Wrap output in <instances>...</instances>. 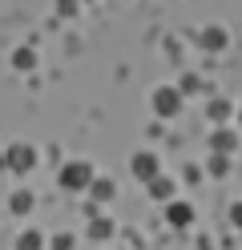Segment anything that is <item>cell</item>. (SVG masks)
I'll list each match as a JSON object with an SVG mask.
<instances>
[{
    "label": "cell",
    "instance_id": "1",
    "mask_svg": "<svg viewBox=\"0 0 242 250\" xmlns=\"http://www.w3.org/2000/svg\"><path fill=\"white\" fill-rule=\"evenodd\" d=\"M93 178H97V169H93L89 162H81V158H77V162H65V166H61V174H57L61 190H73V194H77V190H89V182H93Z\"/></svg>",
    "mask_w": 242,
    "mask_h": 250
},
{
    "label": "cell",
    "instance_id": "2",
    "mask_svg": "<svg viewBox=\"0 0 242 250\" xmlns=\"http://www.w3.org/2000/svg\"><path fill=\"white\" fill-rule=\"evenodd\" d=\"M0 166H8L12 174H28V169L37 166V149H32L28 142H12L4 149V158H0Z\"/></svg>",
    "mask_w": 242,
    "mask_h": 250
},
{
    "label": "cell",
    "instance_id": "3",
    "mask_svg": "<svg viewBox=\"0 0 242 250\" xmlns=\"http://www.w3.org/2000/svg\"><path fill=\"white\" fill-rule=\"evenodd\" d=\"M129 174H133L137 182H154V178L161 174V162H157V153H150V149L133 153V158H129Z\"/></svg>",
    "mask_w": 242,
    "mask_h": 250
},
{
    "label": "cell",
    "instance_id": "4",
    "mask_svg": "<svg viewBox=\"0 0 242 250\" xmlns=\"http://www.w3.org/2000/svg\"><path fill=\"white\" fill-rule=\"evenodd\" d=\"M177 109H182V93H177L174 85H161V89L154 93V113H157V117H174Z\"/></svg>",
    "mask_w": 242,
    "mask_h": 250
},
{
    "label": "cell",
    "instance_id": "5",
    "mask_svg": "<svg viewBox=\"0 0 242 250\" xmlns=\"http://www.w3.org/2000/svg\"><path fill=\"white\" fill-rule=\"evenodd\" d=\"M198 44H202L206 53H218V49L230 44V33H226L222 24H210V28H202V33H198Z\"/></svg>",
    "mask_w": 242,
    "mask_h": 250
},
{
    "label": "cell",
    "instance_id": "6",
    "mask_svg": "<svg viewBox=\"0 0 242 250\" xmlns=\"http://www.w3.org/2000/svg\"><path fill=\"white\" fill-rule=\"evenodd\" d=\"M166 222L174 230H186L194 222V206H186V202H170V206H166Z\"/></svg>",
    "mask_w": 242,
    "mask_h": 250
},
{
    "label": "cell",
    "instance_id": "7",
    "mask_svg": "<svg viewBox=\"0 0 242 250\" xmlns=\"http://www.w3.org/2000/svg\"><path fill=\"white\" fill-rule=\"evenodd\" d=\"M234 146H238V137L230 129H214V133H210V149H214V153H226V158H230Z\"/></svg>",
    "mask_w": 242,
    "mask_h": 250
},
{
    "label": "cell",
    "instance_id": "8",
    "mask_svg": "<svg viewBox=\"0 0 242 250\" xmlns=\"http://www.w3.org/2000/svg\"><path fill=\"white\" fill-rule=\"evenodd\" d=\"M12 69H37V49H32V44H21V49L12 53Z\"/></svg>",
    "mask_w": 242,
    "mask_h": 250
},
{
    "label": "cell",
    "instance_id": "9",
    "mask_svg": "<svg viewBox=\"0 0 242 250\" xmlns=\"http://www.w3.org/2000/svg\"><path fill=\"white\" fill-rule=\"evenodd\" d=\"M206 113H210V121H218V125H222L226 117L234 113V105L226 101V97H214V101H210V109H206Z\"/></svg>",
    "mask_w": 242,
    "mask_h": 250
},
{
    "label": "cell",
    "instance_id": "10",
    "mask_svg": "<svg viewBox=\"0 0 242 250\" xmlns=\"http://www.w3.org/2000/svg\"><path fill=\"white\" fill-rule=\"evenodd\" d=\"M109 234H113V222H109V218H93V222H89V238H93V242H105Z\"/></svg>",
    "mask_w": 242,
    "mask_h": 250
},
{
    "label": "cell",
    "instance_id": "11",
    "mask_svg": "<svg viewBox=\"0 0 242 250\" xmlns=\"http://www.w3.org/2000/svg\"><path fill=\"white\" fill-rule=\"evenodd\" d=\"M89 194H93L97 202H109V198H113V182H109V178H93V182H89Z\"/></svg>",
    "mask_w": 242,
    "mask_h": 250
},
{
    "label": "cell",
    "instance_id": "12",
    "mask_svg": "<svg viewBox=\"0 0 242 250\" xmlns=\"http://www.w3.org/2000/svg\"><path fill=\"white\" fill-rule=\"evenodd\" d=\"M41 238H44V234H41V230H24V234H21V238H16V250H41V246H44Z\"/></svg>",
    "mask_w": 242,
    "mask_h": 250
},
{
    "label": "cell",
    "instance_id": "13",
    "mask_svg": "<svg viewBox=\"0 0 242 250\" xmlns=\"http://www.w3.org/2000/svg\"><path fill=\"white\" fill-rule=\"evenodd\" d=\"M145 186H150V194H154V198H174V182H170V178H161V174H157L154 182H145Z\"/></svg>",
    "mask_w": 242,
    "mask_h": 250
},
{
    "label": "cell",
    "instance_id": "14",
    "mask_svg": "<svg viewBox=\"0 0 242 250\" xmlns=\"http://www.w3.org/2000/svg\"><path fill=\"white\" fill-rule=\"evenodd\" d=\"M210 174L226 178V174H230V158H226V153H210Z\"/></svg>",
    "mask_w": 242,
    "mask_h": 250
},
{
    "label": "cell",
    "instance_id": "15",
    "mask_svg": "<svg viewBox=\"0 0 242 250\" xmlns=\"http://www.w3.org/2000/svg\"><path fill=\"white\" fill-rule=\"evenodd\" d=\"M12 210H16V214H28V210H32V190H16V194H12Z\"/></svg>",
    "mask_w": 242,
    "mask_h": 250
},
{
    "label": "cell",
    "instance_id": "16",
    "mask_svg": "<svg viewBox=\"0 0 242 250\" xmlns=\"http://www.w3.org/2000/svg\"><path fill=\"white\" fill-rule=\"evenodd\" d=\"M77 0H57V12H61V17H77Z\"/></svg>",
    "mask_w": 242,
    "mask_h": 250
},
{
    "label": "cell",
    "instance_id": "17",
    "mask_svg": "<svg viewBox=\"0 0 242 250\" xmlns=\"http://www.w3.org/2000/svg\"><path fill=\"white\" fill-rule=\"evenodd\" d=\"M194 89H198V77H182V85H177V93H182V97H186V93H194Z\"/></svg>",
    "mask_w": 242,
    "mask_h": 250
},
{
    "label": "cell",
    "instance_id": "18",
    "mask_svg": "<svg viewBox=\"0 0 242 250\" xmlns=\"http://www.w3.org/2000/svg\"><path fill=\"white\" fill-rule=\"evenodd\" d=\"M53 250H73V234H57V238H53Z\"/></svg>",
    "mask_w": 242,
    "mask_h": 250
},
{
    "label": "cell",
    "instance_id": "19",
    "mask_svg": "<svg viewBox=\"0 0 242 250\" xmlns=\"http://www.w3.org/2000/svg\"><path fill=\"white\" fill-rule=\"evenodd\" d=\"M230 226L242 230V202H234V206H230Z\"/></svg>",
    "mask_w": 242,
    "mask_h": 250
},
{
    "label": "cell",
    "instance_id": "20",
    "mask_svg": "<svg viewBox=\"0 0 242 250\" xmlns=\"http://www.w3.org/2000/svg\"><path fill=\"white\" fill-rule=\"evenodd\" d=\"M238 125H242V109H238Z\"/></svg>",
    "mask_w": 242,
    "mask_h": 250
},
{
    "label": "cell",
    "instance_id": "21",
    "mask_svg": "<svg viewBox=\"0 0 242 250\" xmlns=\"http://www.w3.org/2000/svg\"><path fill=\"white\" fill-rule=\"evenodd\" d=\"M77 4H89V0H77Z\"/></svg>",
    "mask_w": 242,
    "mask_h": 250
}]
</instances>
